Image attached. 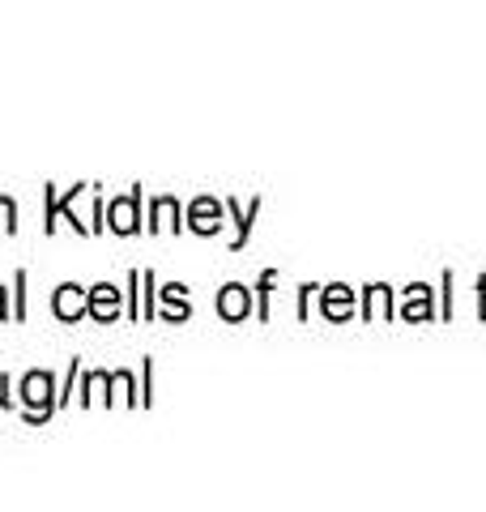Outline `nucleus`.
Wrapping results in <instances>:
<instances>
[{"label":"nucleus","instance_id":"8","mask_svg":"<svg viewBox=\"0 0 486 512\" xmlns=\"http://www.w3.org/2000/svg\"><path fill=\"white\" fill-rule=\"evenodd\" d=\"M154 214L162 218V227H175V222H171V218H175V201H171V197H162V201H154Z\"/></svg>","mask_w":486,"mask_h":512},{"label":"nucleus","instance_id":"5","mask_svg":"<svg viewBox=\"0 0 486 512\" xmlns=\"http://www.w3.org/2000/svg\"><path fill=\"white\" fill-rule=\"evenodd\" d=\"M218 312L231 316V320H239L243 312H248V291H243V286H226L222 299H218Z\"/></svg>","mask_w":486,"mask_h":512},{"label":"nucleus","instance_id":"3","mask_svg":"<svg viewBox=\"0 0 486 512\" xmlns=\"http://www.w3.org/2000/svg\"><path fill=\"white\" fill-rule=\"evenodd\" d=\"M137 205H141V192H128V197L120 201H111V210H107V227L111 231H120V235H133L137 231Z\"/></svg>","mask_w":486,"mask_h":512},{"label":"nucleus","instance_id":"7","mask_svg":"<svg viewBox=\"0 0 486 512\" xmlns=\"http://www.w3.org/2000/svg\"><path fill=\"white\" fill-rule=\"evenodd\" d=\"M0 231H18V205H13V197H0Z\"/></svg>","mask_w":486,"mask_h":512},{"label":"nucleus","instance_id":"2","mask_svg":"<svg viewBox=\"0 0 486 512\" xmlns=\"http://www.w3.org/2000/svg\"><path fill=\"white\" fill-rule=\"evenodd\" d=\"M86 308H90V295L81 291L77 282H64L56 291V299H52V312L60 320H81V316H86Z\"/></svg>","mask_w":486,"mask_h":512},{"label":"nucleus","instance_id":"10","mask_svg":"<svg viewBox=\"0 0 486 512\" xmlns=\"http://www.w3.org/2000/svg\"><path fill=\"white\" fill-rule=\"evenodd\" d=\"M5 389H9V380H5V376H0V406H13V397H9Z\"/></svg>","mask_w":486,"mask_h":512},{"label":"nucleus","instance_id":"9","mask_svg":"<svg viewBox=\"0 0 486 512\" xmlns=\"http://www.w3.org/2000/svg\"><path fill=\"white\" fill-rule=\"evenodd\" d=\"M22 291H26V274H18V320L26 316V295Z\"/></svg>","mask_w":486,"mask_h":512},{"label":"nucleus","instance_id":"1","mask_svg":"<svg viewBox=\"0 0 486 512\" xmlns=\"http://www.w3.org/2000/svg\"><path fill=\"white\" fill-rule=\"evenodd\" d=\"M22 406L30 410V423L52 419V410L60 406L56 380L47 376V372H26V376H22Z\"/></svg>","mask_w":486,"mask_h":512},{"label":"nucleus","instance_id":"11","mask_svg":"<svg viewBox=\"0 0 486 512\" xmlns=\"http://www.w3.org/2000/svg\"><path fill=\"white\" fill-rule=\"evenodd\" d=\"M9 316V308H5V286H0V320Z\"/></svg>","mask_w":486,"mask_h":512},{"label":"nucleus","instance_id":"6","mask_svg":"<svg viewBox=\"0 0 486 512\" xmlns=\"http://www.w3.org/2000/svg\"><path fill=\"white\" fill-rule=\"evenodd\" d=\"M192 227H197L201 235L218 231V205L214 201H197V205H192Z\"/></svg>","mask_w":486,"mask_h":512},{"label":"nucleus","instance_id":"4","mask_svg":"<svg viewBox=\"0 0 486 512\" xmlns=\"http://www.w3.org/2000/svg\"><path fill=\"white\" fill-rule=\"evenodd\" d=\"M94 320H116L120 316V291L116 286H107V282H99L90 291V308H86Z\"/></svg>","mask_w":486,"mask_h":512}]
</instances>
